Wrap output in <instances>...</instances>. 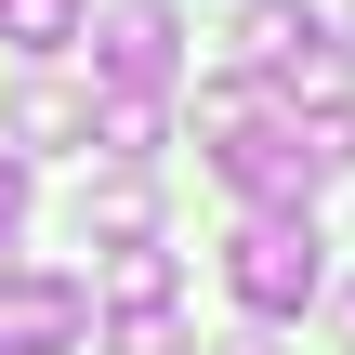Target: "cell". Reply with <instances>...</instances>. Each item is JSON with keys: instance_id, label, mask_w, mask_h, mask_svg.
I'll return each mask as SVG.
<instances>
[{"instance_id": "cell-1", "label": "cell", "mask_w": 355, "mask_h": 355, "mask_svg": "<svg viewBox=\"0 0 355 355\" xmlns=\"http://www.w3.org/2000/svg\"><path fill=\"white\" fill-rule=\"evenodd\" d=\"M224 290H237L250 316H303V303L329 290V250H316V224H303V211H263V224H237V237H224Z\"/></svg>"}, {"instance_id": "cell-2", "label": "cell", "mask_w": 355, "mask_h": 355, "mask_svg": "<svg viewBox=\"0 0 355 355\" xmlns=\"http://www.w3.org/2000/svg\"><path fill=\"white\" fill-rule=\"evenodd\" d=\"M211 171H224V184H237V198H250V211H303V198H316V184H329V158H316V145H303V132H290V119H263V105H250V119H224V132H211Z\"/></svg>"}, {"instance_id": "cell-3", "label": "cell", "mask_w": 355, "mask_h": 355, "mask_svg": "<svg viewBox=\"0 0 355 355\" xmlns=\"http://www.w3.org/2000/svg\"><path fill=\"white\" fill-rule=\"evenodd\" d=\"M92 79H105V105H158V92L184 79V26H171V0H119L105 40H92Z\"/></svg>"}, {"instance_id": "cell-4", "label": "cell", "mask_w": 355, "mask_h": 355, "mask_svg": "<svg viewBox=\"0 0 355 355\" xmlns=\"http://www.w3.org/2000/svg\"><path fill=\"white\" fill-rule=\"evenodd\" d=\"M79 316H92L79 277H13V263H0V355H66Z\"/></svg>"}, {"instance_id": "cell-5", "label": "cell", "mask_w": 355, "mask_h": 355, "mask_svg": "<svg viewBox=\"0 0 355 355\" xmlns=\"http://www.w3.org/2000/svg\"><path fill=\"white\" fill-rule=\"evenodd\" d=\"M0 132H13L26 158H53V145H92V92H66V79H26V92L0 105Z\"/></svg>"}, {"instance_id": "cell-6", "label": "cell", "mask_w": 355, "mask_h": 355, "mask_svg": "<svg viewBox=\"0 0 355 355\" xmlns=\"http://www.w3.org/2000/svg\"><path fill=\"white\" fill-rule=\"evenodd\" d=\"M303 40H316V0H237V66L250 79H277Z\"/></svg>"}, {"instance_id": "cell-7", "label": "cell", "mask_w": 355, "mask_h": 355, "mask_svg": "<svg viewBox=\"0 0 355 355\" xmlns=\"http://www.w3.org/2000/svg\"><path fill=\"white\" fill-rule=\"evenodd\" d=\"M171 277H184V263H171L158 237H119V250H105V303H119V316H158Z\"/></svg>"}, {"instance_id": "cell-8", "label": "cell", "mask_w": 355, "mask_h": 355, "mask_svg": "<svg viewBox=\"0 0 355 355\" xmlns=\"http://www.w3.org/2000/svg\"><path fill=\"white\" fill-rule=\"evenodd\" d=\"M79 237H158V198H145V171L92 184V198H79Z\"/></svg>"}, {"instance_id": "cell-9", "label": "cell", "mask_w": 355, "mask_h": 355, "mask_svg": "<svg viewBox=\"0 0 355 355\" xmlns=\"http://www.w3.org/2000/svg\"><path fill=\"white\" fill-rule=\"evenodd\" d=\"M79 26H92L79 0H0V40H13V53H66Z\"/></svg>"}, {"instance_id": "cell-10", "label": "cell", "mask_w": 355, "mask_h": 355, "mask_svg": "<svg viewBox=\"0 0 355 355\" xmlns=\"http://www.w3.org/2000/svg\"><path fill=\"white\" fill-rule=\"evenodd\" d=\"M119 355H198V343H184V316L158 303V316H119Z\"/></svg>"}, {"instance_id": "cell-11", "label": "cell", "mask_w": 355, "mask_h": 355, "mask_svg": "<svg viewBox=\"0 0 355 355\" xmlns=\"http://www.w3.org/2000/svg\"><path fill=\"white\" fill-rule=\"evenodd\" d=\"M13 224H26V158H0V263H13Z\"/></svg>"}, {"instance_id": "cell-12", "label": "cell", "mask_w": 355, "mask_h": 355, "mask_svg": "<svg viewBox=\"0 0 355 355\" xmlns=\"http://www.w3.org/2000/svg\"><path fill=\"white\" fill-rule=\"evenodd\" d=\"M237 355H263V343H237Z\"/></svg>"}]
</instances>
